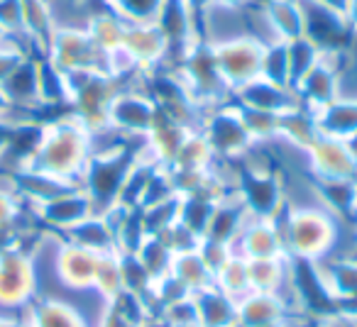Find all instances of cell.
I'll return each instance as SVG.
<instances>
[{"instance_id":"5bb4252c","label":"cell","mask_w":357,"mask_h":327,"mask_svg":"<svg viewBox=\"0 0 357 327\" xmlns=\"http://www.w3.org/2000/svg\"><path fill=\"white\" fill-rule=\"evenodd\" d=\"M22 3V30L30 47L40 49V56L47 54L52 35H54V20H52L50 0H20Z\"/></svg>"},{"instance_id":"e0dca14e","label":"cell","mask_w":357,"mask_h":327,"mask_svg":"<svg viewBox=\"0 0 357 327\" xmlns=\"http://www.w3.org/2000/svg\"><path fill=\"white\" fill-rule=\"evenodd\" d=\"M287 54H289V71H291V88H294L296 81L313 69V64L321 59L323 51L303 35V37H298V40L287 42Z\"/></svg>"},{"instance_id":"7402d4cb","label":"cell","mask_w":357,"mask_h":327,"mask_svg":"<svg viewBox=\"0 0 357 327\" xmlns=\"http://www.w3.org/2000/svg\"><path fill=\"white\" fill-rule=\"evenodd\" d=\"M303 3H311V6L326 8V10L337 13V15H345L347 6H350V0H303Z\"/></svg>"},{"instance_id":"2e32d148","label":"cell","mask_w":357,"mask_h":327,"mask_svg":"<svg viewBox=\"0 0 357 327\" xmlns=\"http://www.w3.org/2000/svg\"><path fill=\"white\" fill-rule=\"evenodd\" d=\"M259 76L272 83L289 86L291 88V71H289V54H287V42L282 40H267L264 42V54H262V71Z\"/></svg>"},{"instance_id":"603a6c76","label":"cell","mask_w":357,"mask_h":327,"mask_svg":"<svg viewBox=\"0 0 357 327\" xmlns=\"http://www.w3.org/2000/svg\"><path fill=\"white\" fill-rule=\"evenodd\" d=\"M345 20L350 25L352 35H357V0H350V6H347V13H345Z\"/></svg>"},{"instance_id":"7c38bea8","label":"cell","mask_w":357,"mask_h":327,"mask_svg":"<svg viewBox=\"0 0 357 327\" xmlns=\"http://www.w3.org/2000/svg\"><path fill=\"white\" fill-rule=\"evenodd\" d=\"M321 134L335 139H347L357 132V98H335L313 113Z\"/></svg>"},{"instance_id":"7a4b0ae2","label":"cell","mask_w":357,"mask_h":327,"mask_svg":"<svg viewBox=\"0 0 357 327\" xmlns=\"http://www.w3.org/2000/svg\"><path fill=\"white\" fill-rule=\"evenodd\" d=\"M211 42L218 74L223 76L225 86L230 90H238L248 81L257 79L262 71V54L264 42L257 35L250 32H238L230 37H215Z\"/></svg>"},{"instance_id":"6da1fadb","label":"cell","mask_w":357,"mask_h":327,"mask_svg":"<svg viewBox=\"0 0 357 327\" xmlns=\"http://www.w3.org/2000/svg\"><path fill=\"white\" fill-rule=\"evenodd\" d=\"M91 137H93L91 129L74 113L42 125L40 144L22 169H35L79 184L86 164L93 154Z\"/></svg>"},{"instance_id":"44dd1931","label":"cell","mask_w":357,"mask_h":327,"mask_svg":"<svg viewBox=\"0 0 357 327\" xmlns=\"http://www.w3.org/2000/svg\"><path fill=\"white\" fill-rule=\"evenodd\" d=\"M257 0H213V13H243Z\"/></svg>"},{"instance_id":"9c48e42d","label":"cell","mask_w":357,"mask_h":327,"mask_svg":"<svg viewBox=\"0 0 357 327\" xmlns=\"http://www.w3.org/2000/svg\"><path fill=\"white\" fill-rule=\"evenodd\" d=\"M238 103L235 105H243V108H252V110H264V113H274V115H282L287 110L298 108V98H296V90L289 88V86H279L272 83V81L257 79L248 81L245 86H240L238 90H233Z\"/></svg>"},{"instance_id":"52a82bcc","label":"cell","mask_w":357,"mask_h":327,"mask_svg":"<svg viewBox=\"0 0 357 327\" xmlns=\"http://www.w3.org/2000/svg\"><path fill=\"white\" fill-rule=\"evenodd\" d=\"M123 47L139 71H157L169 61V45L157 22H128Z\"/></svg>"},{"instance_id":"3957f363","label":"cell","mask_w":357,"mask_h":327,"mask_svg":"<svg viewBox=\"0 0 357 327\" xmlns=\"http://www.w3.org/2000/svg\"><path fill=\"white\" fill-rule=\"evenodd\" d=\"M45 56L64 74L69 71L105 74V54L93 45L86 30H54Z\"/></svg>"},{"instance_id":"8992f818","label":"cell","mask_w":357,"mask_h":327,"mask_svg":"<svg viewBox=\"0 0 357 327\" xmlns=\"http://www.w3.org/2000/svg\"><path fill=\"white\" fill-rule=\"evenodd\" d=\"M35 262L17 247L0 249V305H20L35 291Z\"/></svg>"},{"instance_id":"ffe728a7","label":"cell","mask_w":357,"mask_h":327,"mask_svg":"<svg viewBox=\"0 0 357 327\" xmlns=\"http://www.w3.org/2000/svg\"><path fill=\"white\" fill-rule=\"evenodd\" d=\"M184 3H186V8H189L191 17H194L199 35L206 40V25H208L211 13H213V0H184Z\"/></svg>"},{"instance_id":"4fadbf2b","label":"cell","mask_w":357,"mask_h":327,"mask_svg":"<svg viewBox=\"0 0 357 327\" xmlns=\"http://www.w3.org/2000/svg\"><path fill=\"white\" fill-rule=\"evenodd\" d=\"M125 27H128V22H125L105 0H100V8L93 10L89 25H86V32H89V37L93 40V45L98 47L103 54H108V51L118 49V47L123 45Z\"/></svg>"},{"instance_id":"cb8c5ba5","label":"cell","mask_w":357,"mask_h":327,"mask_svg":"<svg viewBox=\"0 0 357 327\" xmlns=\"http://www.w3.org/2000/svg\"><path fill=\"white\" fill-rule=\"evenodd\" d=\"M10 108V100H8V95H6V90H3V86H0V115L6 113V110Z\"/></svg>"},{"instance_id":"d6986e66","label":"cell","mask_w":357,"mask_h":327,"mask_svg":"<svg viewBox=\"0 0 357 327\" xmlns=\"http://www.w3.org/2000/svg\"><path fill=\"white\" fill-rule=\"evenodd\" d=\"M20 203L22 198L15 191H0V232H8V230L17 228Z\"/></svg>"},{"instance_id":"277c9868","label":"cell","mask_w":357,"mask_h":327,"mask_svg":"<svg viewBox=\"0 0 357 327\" xmlns=\"http://www.w3.org/2000/svg\"><path fill=\"white\" fill-rule=\"evenodd\" d=\"M333 234L335 225L321 208L291 210L287 220V244L303 257H316L331 247Z\"/></svg>"},{"instance_id":"ac0fdd59","label":"cell","mask_w":357,"mask_h":327,"mask_svg":"<svg viewBox=\"0 0 357 327\" xmlns=\"http://www.w3.org/2000/svg\"><path fill=\"white\" fill-rule=\"evenodd\" d=\"M125 22H154L164 0H105Z\"/></svg>"},{"instance_id":"5b68a950","label":"cell","mask_w":357,"mask_h":327,"mask_svg":"<svg viewBox=\"0 0 357 327\" xmlns=\"http://www.w3.org/2000/svg\"><path fill=\"white\" fill-rule=\"evenodd\" d=\"M159 120V108L144 90H118L108 105V127L120 132L149 134Z\"/></svg>"},{"instance_id":"9a60e30c","label":"cell","mask_w":357,"mask_h":327,"mask_svg":"<svg viewBox=\"0 0 357 327\" xmlns=\"http://www.w3.org/2000/svg\"><path fill=\"white\" fill-rule=\"evenodd\" d=\"M8 100L13 105H22V108H40V86H37V59L27 56L15 71L6 79L3 83Z\"/></svg>"},{"instance_id":"8fae6325","label":"cell","mask_w":357,"mask_h":327,"mask_svg":"<svg viewBox=\"0 0 357 327\" xmlns=\"http://www.w3.org/2000/svg\"><path fill=\"white\" fill-rule=\"evenodd\" d=\"M259 20L267 27V40L291 42L303 37L306 20H303L301 0H257Z\"/></svg>"},{"instance_id":"ba28073f","label":"cell","mask_w":357,"mask_h":327,"mask_svg":"<svg viewBox=\"0 0 357 327\" xmlns=\"http://www.w3.org/2000/svg\"><path fill=\"white\" fill-rule=\"evenodd\" d=\"M32 210H35V215L45 225L56 228V230H64V232L96 213L93 200H91V196L86 193L81 186L79 189L64 191V193L54 196V198L45 200V203L32 205Z\"/></svg>"},{"instance_id":"d4e9b609","label":"cell","mask_w":357,"mask_h":327,"mask_svg":"<svg viewBox=\"0 0 357 327\" xmlns=\"http://www.w3.org/2000/svg\"><path fill=\"white\" fill-rule=\"evenodd\" d=\"M0 327H20L15 320H10V317H0Z\"/></svg>"},{"instance_id":"30bf717a","label":"cell","mask_w":357,"mask_h":327,"mask_svg":"<svg viewBox=\"0 0 357 327\" xmlns=\"http://www.w3.org/2000/svg\"><path fill=\"white\" fill-rule=\"evenodd\" d=\"M306 154L318 179H355L357 176V166L347 152L345 139L318 134Z\"/></svg>"}]
</instances>
